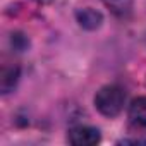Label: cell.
Here are the masks:
<instances>
[{
	"label": "cell",
	"instance_id": "52a82bcc",
	"mask_svg": "<svg viewBox=\"0 0 146 146\" xmlns=\"http://www.w3.org/2000/svg\"><path fill=\"white\" fill-rule=\"evenodd\" d=\"M28 38L24 36V35H21V33H14L12 35V45H14V48L16 50H19V52H23L26 46H28Z\"/></svg>",
	"mask_w": 146,
	"mask_h": 146
},
{
	"label": "cell",
	"instance_id": "277c9868",
	"mask_svg": "<svg viewBox=\"0 0 146 146\" xmlns=\"http://www.w3.org/2000/svg\"><path fill=\"white\" fill-rule=\"evenodd\" d=\"M129 119L139 127H146V96H137L129 105Z\"/></svg>",
	"mask_w": 146,
	"mask_h": 146
},
{
	"label": "cell",
	"instance_id": "6da1fadb",
	"mask_svg": "<svg viewBox=\"0 0 146 146\" xmlns=\"http://www.w3.org/2000/svg\"><path fill=\"white\" fill-rule=\"evenodd\" d=\"M124 103H125V93L120 86H115V84L103 86L95 95V107L105 117L119 115L124 108Z\"/></svg>",
	"mask_w": 146,
	"mask_h": 146
},
{
	"label": "cell",
	"instance_id": "3957f363",
	"mask_svg": "<svg viewBox=\"0 0 146 146\" xmlns=\"http://www.w3.org/2000/svg\"><path fill=\"white\" fill-rule=\"evenodd\" d=\"M76 19H78V23H79L81 28L90 29V31L98 29V28L102 26V23H103V16H102L98 11L90 9V7L79 9V11L76 12Z\"/></svg>",
	"mask_w": 146,
	"mask_h": 146
},
{
	"label": "cell",
	"instance_id": "5b68a950",
	"mask_svg": "<svg viewBox=\"0 0 146 146\" xmlns=\"http://www.w3.org/2000/svg\"><path fill=\"white\" fill-rule=\"evenodd\" d=\"M19 74H21V70L17 65H11V67H4L2 69V74H0V88H2V93L7 95L11 93L17 81H19Z\"/></svg>",
	"mask_w": 146,
	"mask_h": 146
},
{
	"label": "cell",
	"instance_id": "8992f818",
	"mask_svg": "<svg viewBox=\"0 0 146 146\" xmlns=\"http://www.w3.org/2000/svg\"><path fill=\"white\" fill-rule=\"evenodd\" d=\"M103 4L117 17H127L131 14V11H132L134 0H103Z\"/></svg>",
	"mask_w": 146,
	"mask_h": 146
},
{
	"label": "cell",
	"instance_id": "7a4b0ae2",
	"mask_svg": "<svg viewBox=\"0 0 146 146\" xmlns=\"http://www.w3.org/2000/svg\"><path fill=\"white\" fill-rule=\"evenodd\" d=\"M69 143L74 144V146H93L96 143H100L102 136L100 131L90 125H78V127H72L69 131L67 136Z\"/></svg>",
	"mask_w": 146,
	"mask_h": 146
}]
</instances>
